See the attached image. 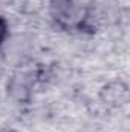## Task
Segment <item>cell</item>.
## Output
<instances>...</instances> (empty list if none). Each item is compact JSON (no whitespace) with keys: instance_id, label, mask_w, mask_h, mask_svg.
<instances>
[{"instance_id":"7a4b0ae2","label":"cell","mask_w":130,"mask_h":132,"mask_svg":"<svg viewBox=\"0 0 130 132\" xmlns=\"http://www.w3.org/2000/svg\"><path fill=\"white\" fill-rule=\"evenodd\" d=\"M6 37H8V23H6V20L0 15V45L6 40Z\"/></svg>"},{"instance_id":"6da1fadb","label":"cell","mask_w":130,"mask_h":132,"mask_svg":"<svg viewBox=\"0 0 130 132\" xmlns=\"http://www.w3.org/2000/svg\"><path fill=\"white\" fill-rule=\"evenodd\" d=\"M51 15L60 28L67 31L92 29V9L87 0H52Z\"/></svg>"}]
</instances>
